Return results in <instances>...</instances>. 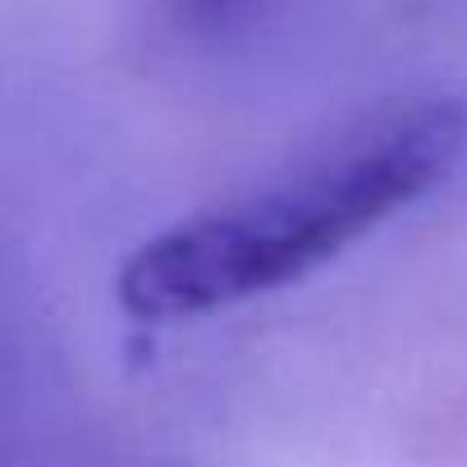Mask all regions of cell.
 <instances>
[{
  "instance_id": "7a4b0ae2",
  "label": "cell",
  "mask_w": 467,
  "mask_h": 467,
  "mask_svg": "<svg viewBox=\"0 0 467 467\" xmlns=\"http://www.w3.org/2000/svg\"><path fill=\"white\" fill-rule=\"evenodd\" d=\"M262 0H170L174 19L188 33H229L234 24H244Z\"/></svg>"
},
{
  "instance_id": "6da1fadb",
  "label": "cell",
  "mask_w": 467,
  "mask_h": 467,
  "mask_svg": "<svg viewBox=\"0 0 467 467\" xmlns=\"http://www.w3.org/2000/svg\"><path fill=\"white\" fill-rule=\"evenodd\" d=\"M462 151L458 97L394 101L294 170L142 239L115 275V298L124 317L165 326L298 285L444 183Z\"/></svg>"
}]
</instances>
